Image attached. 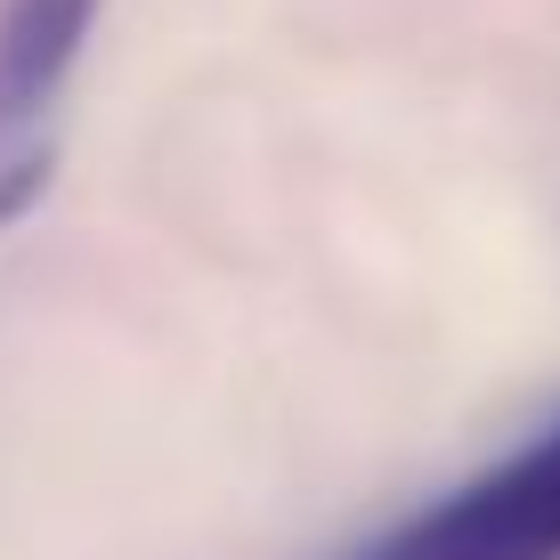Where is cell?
<instances>
[{"mask_svg":"<svg viewBox=\"0 0 560 560\" xmlns=\"http://www.w3.org/2000/svg\"><path fill=\"white\" fill-rule=\"evenodd\" d=\"M90 16H98V0H9L0 9V139L49 114L90 42Z\"/></svg>","mask_w":560,"mask_h":560,"instance_id":"7a4b0ae2","label":"cell"},{"mask_svg":"<svg viewBox=\"0 0 560 560\" xmlns=\"http://www.w3.org/2000/svg\"><path fill=\"white\" fill-rule=\"evenodd\" d=\"M358 560H560V422L398 520Z\"/></svg>","mask_w":560,"mask_h":560,"instance_id":"6da1fadb","label":"cell"}]
</instances>
